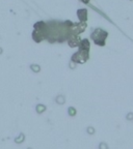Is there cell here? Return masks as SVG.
Segmentation results:
<instances>
[{
  "instance_id": "1",
  "label": "cell",
  "mask_w": 133,
  "mask_h": 149,
  "mask_svg": "<svg viewBox=\"0 0 133 149\" xmlns=\"http://www.w3.org/2000/svg\"><path fill=\"white\" fill-rule=\"evenodd\" d=\"M47 36H48V25L42 21L37 22L33 25L32 40L39 44L44 40H47Z\"/></svg>"
},
{
  "instance_id": "2",
  "label": "cell",
  "mask_w": 133,
  "mask_h": 149,
  "mask_svg": "<svg viewBox=\"0 0 133 149\" xmlns=\"http://www.w3.org/2000/svg\"><path fill=\"white\" fill-rule=\"evenodd\" d=\"M108 37V32L102 28H96L91 32V38L94 42V44L99 47H104L106 45V40Z\"/></svg>"
},
{
  "instance_id": "3",
  "label": "cell",
  "mask_w": 133,
  "mask_h": 149,
  "mask_svg": "<svg viewBox=\"0 0 133 149\" xmlns=\"http://www.w3.org/2000/svg\"><path fill=\"white\" fill-rule=\"evenodd\" d=\"M89 58V51H82V50H78L75 54L72 56V61L75 63H79V64H83L85 63Z\"/></svg>"
},
{
  "instance_id": "4",
  "label": "cell",
  "mask_w": 133,
  "mask_h": 149,
  "mask_svg": "<svg viewBox=\"0 0 133 149\" xmlns=\"http://www.w3.org/2000/svg\"><path fill=\"white\" fill-rule=\"evenodd\" d=\"M87 22H77V23L71 24L69 30H70V34H77L79 35L80 33L83 32L87 29Z\"/></svg>"
},
{
  "instance_id": "5",
  "label": "cell",
  "mask_w": 133,
  "mask_h": 149,
  "mask_svg": "<svg viewBox=\"0 0 133 149\" xmlns=\"http://www.w3.org/2000/svg\"><path fill=\"white\" fill-rule=\"evenodd\" d=\"M80 42H81V38H80L79 35L77 34H70L68 37V45L71 48H78Z\"/></svg>"
},
{
  "instance_id": "6",
  "label": "cell",
  "mask_w": 133,
  "mask_h": 149,
  "mask_svg": "<svg viewBox=\"0 0 133 149\" xmlns=\"http://www.w3.org/2000/svg\"><path fill=\"white\" fill-rule=\"evenodd\" d=\"M77 17H78V19H79V22H87V9L79 8L77 10Z\"/></svg>"
},
{
  "instance_id": "7",
  "label": "cell",
  "mask_w": 133,
  "mask_h": 149,
  "mask_svg": "<svg viewBox=\"0 0 133 149\" xmlns=\"http://www.w3.org/2000/svg\"><path fill=\"white\" fill-rule=\"evenodd\" d=\"M91 49V42L87 38H83L80 42L79 46H78V50H82V51H89Z\"/></svg>"
},
{
  "instance_id": "8",
  "label": "cell",
  "mask_w": 133,
  "mask_h": 149,
  "mask_svg": "<svg viewBox=\"0 0 133 149\" xmlns=\"http://www.w3.org/2000/svg\"><path fill=\"white\" fill-rule=\"evenodd\" d=\"M24 139H25V135L24 134H20V135L18 136V137L15 139V142L16 143H18V144H20V143H22L24 141Z\"/></svg>"
},
{
  "instance_id": "9",
  "label": "cell",
  "mask_w": 133,
  "mask_h": 149,
  "mask_svg": "<svg viewBox=\"0 0 133 149\" xmlns=\"http://www.w3.org/2000/svg\"><path fill=\"white\" fill-rule=\"evenodd\" d=\"M46 110V107H45L44 105H37V113H43V112Z\"/></svg>"
},
{
  "instance_id": "10",
  "label": "cell",
  "mask_w": 133,
  "mask_h": 149,
  "mask_svg": "<svg viewBox=\"0 0 133 149\" xmlns=\"http://www.w3.org/2000/svg\"><path fill=\"white\" fill-rule=\"evenodd\" d=\"M69 114H70V116H74L76 114V110H74L73 107H70L69 108Z\"/></svg>"
},
{
  "instance_id": "11",
  "label": "cell",
  "mask_w": 133,
  "mask_h": 149,
  "mask_svg": "<svg viewBox=\"0 0 133 149\" xmlns=\"http://www.w3.org/2000/svg\"><path fill=\"white\" fill-rule=\"evenodd\" d=\"M87 132H89V134H94V130H93V128H91V127L87 128Z\"/></svg>"
},
{
  "instance_id": "12",
  "label": "cell",
  "mask_w": 133,
  "mask_h": 149,
  "mask_svg": "<svg viewBox=\"0 0 133 149\" xmlns=\"http://www.w3.org/2000/svg\"><path fill=\"white\" fill-rule=\"evenodd\" d=\"M81 1H82L83 3H89V0H81Z\"/></svg>"
}]
</instances>
